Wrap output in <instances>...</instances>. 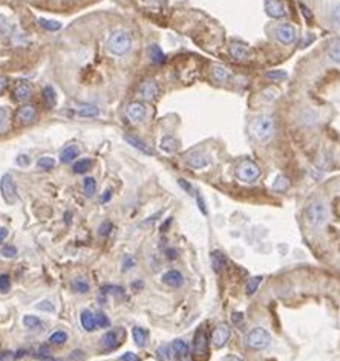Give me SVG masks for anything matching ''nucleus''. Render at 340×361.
I'll use <instances>...</instances> for the list:
<instances>
[{
	"label": "nucleus",
	"mask_w": 340,
	"mask_h": 361,
	"mask_svg": "<svg viewBox=\"0 0 340 361\" xmlns=\"http://www.w3.org/2000/svg\"><path fill=\"white\" fill-rule=\"evenodd\" d=\"M274 127L276 124H274V118L271 115H259L251 124V132L258 141L267 143L274 135Z\"/></svg>",
	"instance_id": "nucleus-1"
},
{
	"label": "nucleus",
	"mask_w": 340,
	"mask_h": 361,
	"mask_svg": "<svg viewBox=\"0 0 340 361\" xmlns=\"http://www.w3.org/2000/svg\"><path fill=\"white\" fill-rule=\"evenodd\" d=\"M107 49L111 51L114 56H126L129 51L132 49V37L126 31H115L111 34L107 40Z\"/></svg>",
	"instance_id": "nucleus-2"
},
{
	"label": "nucleus",
	"mask_w": 340,
	"mask_h": 361,
	"mask_svg": "<svg viewBox=\"0 0 340 361\" xmlns=\"http://www.w3.org/2000/svg\"><path fill=\"white\" fill-rule=\"evenodd\" d=\"M305 217L311 227H322L328 221V217H330V211H328V207L325 202L314 201L306 207Z\"/></svg>",
	"instance_id": "nucleus-3"
},
{
	"label": "nucleus",
	"mask_w": 340,
	"mask_h": 361,
	"mask_svg": "<svg viewBox=\"0 0 340 361\" xmlns=\"http://www.w3.org/2000/svg\"><path fill=\"white\" fill-rule=\"evenodd\" d=\"M247 344L251 349H256V351H262V349H267L271 344V335L264 327H255L253 331H250L247 335Z\"/></svg>",
	"instance_id": "nucleus-4"
},
{
	"label": "nucleus",
	"mask_w": 340,
	"mask_h": 361,
	"mask_svg": "<svg viewBox=\"0 0 340 361\" xmlns=\"http://www.w3.org/2000/svg\"><path fill=\"white\" fill-rule=\"evenodd\" d=\"M260 169L256 162L253 161H244L242 164H239V167L236 170V176L239 181H242L245 184H253L260 178Z\"/></svg>",
	"instance_id": "nucleus-5"
},
{
	"label": "nucleus",
	"mask_w": 340,
	"mask_h": 361,
	"mask_svg": "<svg viewBox=\"0 0 340 361\" xmlns=\"http://www.w3.org/2000/svg\"><path fill=\"white\" fill-rule=\"evenodd\" d=\"M274 38L285 46H291L298 41V29L290 23H282L274 28Z\"/></svg>",
	"instance_id": "nucleus-6"
},
{
	"label": "nucleus",
	"mask_w": 340,
	"mask_h": 361,
	"mask_svg": "<svg viewBox=\"0 0 340 361\" xmlns=\"http://www.w3.org/2000/svg\"><path fill=\"white\" fill-rule=\"evenodd\" d=\"M0 191H2V198L5 199L6 204H9V205L16 204V201L19 198V196H17V187L14 184L13 176H11L9 173L3 174L2 179H0Z\"/></svg>",
	"instance_id": "nucleus-7"
},
{
	"label": "nucleus",
	"mask_w": 340,
	"mask_h": 361,
	"mask_svg": "<svg viewBox=\"0 0 340 361\" xmlns=\"http://www.w3.org/2000/svg\"><path fill=\"white\" fill-rule=\"evenodd\" d=\"M185 162H187L189 167L195 170H201V169H205L207 166H210V158H208V155H205L204 152L193 150L189 153L187 158H185Z\"/></svg>",
	"instance_id": "nucleus-8"
},
{
	"label": "nucleus",
	"mask_w": 340,
	"mask_h": 361,
	"mask_svg": "<svg viewBox=\"0 0 340 361\" xmlns=\"http://www.w3.org/2000/svg\"><path fill=\"white\" fill-rule=\"evenodd\" d=\"M264 8L268 17L271 19H283L287 17V8L280 0H265Z\"/></svg>",
	"instance_id": "nucleus-9"
},
{
	"label": "nucleus",
	"mask_w": 340,
	"mask_h": 361,
	"mask_svg": "<svg viewBox=\"0 0 340 361\" xmlns=\"http://www.w3.org/2000/svg\"><path fill=\"white\" fill-rule=\"evenodd\" d=\"M193 352L196 357H204L208 352V340H207V334L202 327H200L195 334L193 338Z\"/></svg>",
	"instance_id": "nucleus-10"
},
{
	"label": "nucleus",
	"mask_w": 340,
	"mask_h": 361,
	"mask_svg": "<svg viewBox=\"0 0 340 361\" xmlns=\"http://www.w3.org/2000/svg\"><path fill=\"white\" fill-rule=\"evenodd\" d=\"M138 92H140V96L142 98V100L153 101V100H157L158 95H160V87L153 80H147V81L141 83Z\"/></svg>",
	"instance_id": "nucleus-11"
},
{
	"label": "nucleus",
	"mask_w": 340,
	"mask_h": 361,
	"mask_svg": "<svg viewBox=\"0 0 340 361\" xmlns=\"http://www.w3.org/2000/svg\"><path fill=\"white\" fill-rule=\"evenodd\" d=\"M146 115H147V107L144 106V103L135 101L127 106V116L132 123H141L146 118Z\"/></svg>",
	"instance_id": "nucleus-12"
},
{
	"label": "nucleus",
	"mask_w": 340,
	"mask_h": 361,
	"mask_svg": "<svg viewBox=\"0 0 340 361\" xmlns=\"http://www.w3.org/2000/svg\"><path fill=\"white\" fill-rule=\"evenodd\" d=\"M230 340V327L227 324H219L216 326V329L213 331V335H212V342L215 344V347L221 349L224 347Z\"/></svg>",
	"instance_id": "nucleus-13"
},
{
	"label": "nucleus",
	"mask_w": 340,
	"mask_h": 361,
	"mask_svg": "<svg viewBox=\"0 0 340 361\" xmlns=\"http://www.w3.org/2000/svg\"><path fill=\"white\" fill-rule=\"evenodd\" d=\"M37 118V109L32 106V104H26V106H21L17 112V119L21 123V124H31L34 123Z\"/></svg>",
	"instance_id": "nucleus-14"
},
{
	"label": "nucleus",
	"mask_w": 340,
	"mask_h": 361,
	"mask_svg": "<svg viewBox=\"0 0 340 361\" xmlns=\"http://www.w3.org/2000/svg\"><path fill=\"white\" fill-rule=\"evenodd\" d=\"M162 283H166L170 288H180L184 285V276L177 269H170L162 274Z\"/></svg>",
	"instance_id": "nucleus-15"
},
{
	"label": "nucleus",
	"mask_w": 340,
	"mask_h": 361,
	"mask_svg": "<svg viewBox=\"0 0 340 361\" xmlns=\"http://www.w3.org/2000/svg\"><path fill=\"white\" fill-rule=\"evenodd\" d=\"M228 52L235 60H245L250 54L248 46L244 45V43H240V41H233L232 45L228 46Z\"/></svg>",
	"instance_id": "nucleus-16"
},
{
	"label": "nucleus",
	"mask_w": 340,
	"mask_h": 361,
	"mask_svg": "<svg viewBox=\"0 0 340 361\" xmlns=\"http://www.w3.org/2000/svg\"><path fill=\"white\" fill-rule=\"evenodd\" d=\"M80 322H81V326L84 327V331L87 332H94L98 324H97V317L92 311L89 309H84L80 315Z\"/></svg>",
	"instance_id": "nucleus-17"
},
{
	"label": "nucleus",
	"mask_w": 340,
	"mask_h": 361,
	"mask_svg": "<svg viewBox=\"0 0 340 361\" xmlns=\"http://www.w3.org/2000/svg\"><path fill=\"white\" fill-rule=\"evenodd\" d=\"M32 95V86L28 81H19L14 89V98L19 101H26Z\"/></svg>",
	"instance_id": "nucleus-18"
},
{
	"label": "nucleus",
	"mask_w": 340,
	"mask_h": 361,
	"mask_svg": "<svg viewBox=\"0 0 340 361\" xmlns=\"http://www.w3.org/2000/svg\"><path fill=\"white\" fill-rule=\"evenodd\" d=\"M326 56L333 63L340 64V38H334L328 43L326 48Z\"/></svg>",
	"instance_id": "nucleus-19"
},
{
	"label": "nucleus",
	"mask_w": 340,
	"mask_h": 361,
	"mask_svg": "<svg viewBox=\"0 0 340 361\" xmlns=\"http://www.w3.org/2000/svg\"><path fill=\"white\" fill-rule=\"evenodd\" d=\"M160 149L166 153H175L180 149V141L173 136H162L160 141Z\"/></svg>",
	"instance_id": "nucleus-20"
},
{
	"label": "nucleus",
	"mask_w": 340,
	"mask_h": 361,
	"mask_svg": "<svg viewBox=\"0 0 340 361\" xmlns=\"http://www.w3.org/2000/svg\"><path fill=\"white\" fill-rule=\"evenodd\" d=\"M172 354L177 360H184L189 355V344L184 340H175L172 343Z\"/></svg>",
	"instance_id": "nucleus-21"
},
{
	"label": "nucleus",
	"mask_w": 340,
	"mask_h": 361,
	"mask_svg": "<svg viewBox=\"0 0 340 361\" xmlns=\"http://www.w3.org/2000/svg\"><path fill=\"white\" fill-rule=\"evenodd\" d=\"M80 155V149L77 147L75 144H71L68 147H64L60 153V161L68 164V162H72L74 159H77V156Z\"/></svg>",
	"instance_id": "nucleus-22"
},
{
	"label": "nucleus",
	"mask_w": 340,
	"mask_h": 361,
	"mask_svg": "<svg viewBox=\"0 0 340 361\" xmlns=\"http://www.w3.org/2000/svg\"><path fill=\"white\" fill-rule=\"evenodd\" d=\"M212 75L218 83H225L230 80V71L225 66H222V64H213Z\"/></svg>",
	"instance_id": "nucleus-23"
},
{
	"label": "nucleus",
	"mask_w": 340,
	"mask_h": 361,
	"mask_svg": "<svg viewBox=\"0 0 340 361\" xmlns=\"http://www.w3.org/2000/svg\"><path fill=\"white\" fill-rule=\"evenodd\" d=\"M126 141H127V143H129L130 146H132V147L138 149V150L142 152V153H146V155H153V150L144 143V141H141L140 138L132 136V135H126Z\"/></svg>",
	"instance_id": "nucleus-24"
},
{
	"label": "nucleus",
	"mask_w": 340,
	"mask_h": 361,
	"mask_svg": "<svg viewBox=\"0 0 340 361\" xmlns=\"http://www.w3.org/2000/svg\"><path fill=\"white\" fill-rule=\"evenodd\" d=\"M132 335H134V340H135V344L138 347H144L147 344V338H149V332L146 329H142L140 326H135L132 329Z\"/></svg>",
	"instance_id": "nucleus-25"
},
{
	"label": "nucleus",
	"mask_w": 340,
	"mask_h": 361,
	"mask_svg": "<svg viewBox=\"0 0 340 361\" xmlns=\"http://www.w3.org/2000/svg\"><path fill=\"white\" fill-rule=\"evenodd\" d=\"M149 56L153 64H162L166 61V54L162 52V49L158 45H152L149 48Z\"/></svg>",
	"instance_id": "nucleus-26"
},
{
	"label": "nucleus",
	"mask_w": 340,
	"mask_h": 361,
	"mask_svg": "<svg viewBox=\"0 0 340 361\" xmlns=\"http://www.w3.org/2000/svg\"><path fill=\"white\" fill-rule=\"evenodd\" d=\"M210 259H212V266H213V269H215L216 272H221V271L224 269L225 264H227L225 256L221 253V251H213L212 256H210Z\"/></svg>",
	"instance_id": "nucleus-27"
},
{
	"label": "nucleus",
	"mask_w": 340,
	"mask_h": 361,
	"mask_svg": "<svg viewBox=\"0 0 340 361\" xmlns=\"http://www.w3.org/2000/svg\"><path fill=\"white\" fill-rule=\"evenodd\" d=\"M101 343L106 349H114L118 346L120 340H118V331H109L103 335Z\"/></svg>",
	"instance_id": "nucleus-28"
},
{
	"label": "nucleus",
	"mask_w": 340,
	"mask_h": 361,
	"mask_svg": "<svg viewBox=\"0 0 340 361\" xmlns=\"http://www.w3.org/2000/svg\"><path fill=\"white\" fill-rule=\"evenodd\" d=\"M23 324L28 327V329L36 331V329H40V327L43 326V322L36 315H25L23 317Z\"/></svg>",
	"instance_id": "nucleus-29"
},
{
	"label": "nucleus",
	"mask_w": 340,
	"mask_h": 361,
	"mask_svg": "<svg viewBox=\"0 0 340 361\" xmlns=\"http://www.w3.org/2000/svg\"><path fill=\"white\" fill-rule=\"evenodd\" d=\"M77 114H79L80 116H84V118H94V116H98V114H100V111H98V107L95 106H80V109L77 111Z\"/></svg>",
	"instance_id": "nucleus-30"
},
{
	"label": "nucleus",
	"mask_w": 340,
	"mask_h": 361,
	"mask_svg": "<svg viewBox=\"0 0 340 361\" xmlns=\"http://www.w3.org/2000/svg\"><path fill=\"white\" fill-rule=\"evenodd\" d=\"M91 166H92V161L91 159H79V161L74 164V173L83 174V173H86L87 170L91 169Z\"/></svg>",
	"instance_id": "nucleus-31"
},
{
	"label": "nucleus",
	"mask_w": 340,
	"mask_h": 361,
	"mask_svg": "<svg viewBox=\"0 0 340 361\" xmlns=\"http://www.w3.org/2000/svg\"><path fill=\"white\" fill-rule=\"evenodd\" d=\"M288 185H290L288 179L285 178V176H282V174H279V176H276V179H274V182H273V185H271V189H273L274 191H283V190H287V189H288Z\"/></svg>",
	"instance_id": "nucleus-32"
},
{
	"label": "nucleus",
	"mask_w": 340,
	"mask_h": 361,
	"mask_svg": "<svg viewBox=\"0 0 340 361\" xmlns=\"http://www.w3.org/2000/svg\"><path fill=\"white\" fill-rule=\"evenodd\" d=\"M43 98H45V101L48 106H56V101H57V96H56V91L52 89L51 86H46L45 89H43Z\"/></svg>",
	"instance_id": "nucleus-33"
},
{
	"label": "nucleus",
	"mask_w": 340,
	"mask_h": 361,
	"mask_svg": "<svg viewBox=\"0 0 340 361\" xmlns=\"http://www.w3.org/2000/svg\"><path fill=\"white\" fill-rule=\"evenodd\" d=\"M68 342V334L63 331H57L49 335V343L51 344H63Z\"/></svg>",
	"instance_id": "nucleus-34"
},
{
	"label": "nucleus",
	"mask_w": 340,
	"mask_h": 361,
	"mask_svg": "<svg viewBox=\"0 0 340 361\" xmlns=\"http://www.w3.org/2000/svg\"><path fill=\"white\" fill-rule=\"evenodd\" d=\"M83 190L86 196H94L97 191V182L94 178H86L83 182Z\"/></svg>",
	"instance_id": "nucleus-35"
},
{
	"label": "nucleus",
	"mask_w": 340,
	"mask_h": 361,
	"mask_svg": "<svg viewBox=\"0 0 340 361\" xmlns=\"http://www.w3.org/2000/svg\"><path fill=\"white\" fill-rule=\"evenodd\" d=\"M260 282H262V277H260V276L250 279L248 283H247V288H245V289H247V294H248V295H253V294L258 291V288H259V285H260Z\"/></svg>",
	"instance_id": "nucleus-36"
},
{
	"label": "nucleus",
	"mask_w": 340,
	"mask_h": 361,
	"mask_svg": "<svg viewBox=\"0 0 340 361\" xmlns=\"http://www.w3.org/2000/svg\"><path fill=\"white\" fill-rule=\"evenodd\" d=\"M72 288L80 292V294H86L87 291H89V283H87L84 279H77L74 283H72Z\"/></svg>",
	"instance_id": "nucleus-37"
},
{
	"label": "nucleus",
	"mask_w": 340,
	"mask_h": 361,
	"mask_svg": "<svg viewBox=\"0 0 340 361\" xmlns=\"http://www.w3.org/2000/svg\"><path fill=\"white\" fill-rule=\"evenodd\" d=\"M39 23L45 28V29H48V31H59L60 28H61V25L59 23V21H56V20H46V19H40L39 20Z\"/></svg>",
	"instance_id": "nucleus-38"
},
{
	"label": "nucleus",
	"mask_w": 340,
	"mask_h": 361,
	"mask_svg": "<svg viewBox=\"0 0 340 361\" xmlns=\"http://www.w3.org/2000/svg\"><path fill=\"white\" fill-rule=\"evenodd\" d=\"M330 19H331V23L340 29V3L334 5L333 9H331V14H330Z\"/></svg>",
	"instance_id": "nucleus-39"
},
{
	"label": "nucleus",
	"mask_w": 340,
	"mask_h": 361,
	"mask_svg": "<svg viewBox=\"0 0 340 361\" xmlns=\"http://www.w3.org/2000/svg\"><path fill=\"white\" fill-rule=\"evenodd\" d=\"M37 166L43 170H51L54 169V166H56V161H54L52 158H48V156H43L37 161Z\"/></svg>",
	"instance_id": "nucleus-40"
},
{
	"label": "nucleus",
	"mask_w": 340,
	"mask_h": 361,
	"mask_svg": "<svg viewBox=\"0 0 340 361\" xmlns=\"http://www.w3.org/2000/svg\"><path fill=\"white\" fill-rule=\"evenodd\" d=\"M2 256L6 257V259H14L17 256V248L13 247V245H5L2 248Z\"/></svg>",
	"instance_id": "nucleus-41"
},
{
	"label": "nucleus",
	"mask_w": 340,
	"mask_h": 361,
	"mask_svg": "<svg viewBox=\"0 0 340 361\" xmlns=\"http://www.w3.org/2000/svg\"><path fill=\"white\" fill-rule=\"evenodd\" d=\"M36 308L40 309V311H45V312H54V311H56V308H54V304H52L49 300H41V302H39Z\"/></svg>",
	"instance_id": "nucleus-42"
},
{
	"label": "nucleus",
	"mask_w": 340,
	"mask_h": 361,
	"mask_svg": "<svg viewBox=\"0 0 340 361\" xmlns=\"http://www.w3.org/2000/svg\"><path fill=\"white\" fill-rule=\"evenodd\" d=\"M11 288V279L8 274H2L0 276V291L2 292H8Z\"/></svg>",
	"instance_id": "nucleus-43"
},
{
	"label": "nucleus",
	"mask_w": 340,
	"mask_h": 361,
	"mask_svg": "<svg viewBox=\"0 0 340 361\" xmlns=\"http://www.w3.org/2000/svg\"><path fill=\"white\" fill-rule=\"evenodd\" d=\"M158 357H160L161 361H169V358H170V349H169L167 344L158 347Z\"/></svg>",
	"instance_id": "nucleus-44"
},
{
	"label": "nucleus",
	"mask_w": 340,
	"mask_h": 361,
	"mask_svg": "<svg viewBox=\"0 0 340 361\" xmlns=\"http://www.w3.org/2000/svg\"><path fill=\"white\" fill-rule=\"evenodd\" d=\"M95 317H97V324L100 327H109V324H111V322H109L107 315L104 312H98L95 314Z\"/></svg>",
	"instance_id": "nucleus-45"
},
{
	"label": "nucleus",
	"mask_w": 340,
	"mask_h": 361,
	"mask_svg": "<svg viewBox=\"0 0 340 361\" xmlns=\"http://www.w3.org/2000/svg\"><path fill=\"white\" fill-rule=\"evenodd\" d=\"M267 78H271V80H283L287 78V72L285 71H271L267 74Z\"/></svg>",
	"instance_id": "nucleus-46"
},
{
	"label": "nucleus",
	"mask_w": 340,
	"mask_h": 361,
	"mask_svg": "<svg viewBox=\"0 0 340 361\" xmlns=\"http://www.w3.org/2000/svg\"><path fill=\"white\" fill-rule=\"evenodd\" d=\"M16 164H17V166H20V167H26V166H29V164H31V158L28 155H19L17 159H16Z\"/></svg>",
	"instance_id": "nucleus-47"
},
{
	"label": "nucleus",
	"mask_w": 340,
	"mask_h": 361,
	"mask_svg": "<svg viewBox=\"0 0 340 361\" xmlns=\"http://www.w3.org/2000/svg\"><path fill=\"white\" fill-rule=\"evenodd\" d=\"M6 121H8V114H6V111L3 107H0V132L5 129Z\"/></svg>",
	"instance_id": "nucleus-48"
},
{
	"label": "nucleus",
	"mask_w": 340,
	"mask_h": 361,
	"mask_svg": "<svg viewBox=\"0 0 340 361\" xmlns=\"http://www.w3.org/2000/svg\"><path fill=\"white\" fill-rule=\"evenodd\" d=\"M112 229H114V227H112L111 222H104V224H101V227H100V234H101V236H109V233H111Z\"/></svg>",
	"instance_id": "nucleus-49"
},
{
	"label": "nucleus",
	"mask_w": 340,
	"mask_h": 361,
	"mask_svg": "<svg viewBox=\"0 0 340 361\" xmlns=\"http://www.w3.org/2000/svg\"><path fill=\"white\" fill-rule=\"evenodd\" d=\"M178 184H180V187L182 189V190H185L189 194H193V187L192 185L187 182V181H184V179H178Z\"/></svg>",
	"instance_id": "nucleus-50"
},
{
	"label": "nucleus",
	"mask_w": 340,
	"mask_h": 361,
	"mask_svg": "<svg viewBox=\"0 0 340 361\" xmlns=\"http://www.w3.org/2000/svg\"><path fill=\"white\" fill-rule=\"evenodd\" d=\"M121 361H141V360L134 352H126L124 355H121Z\"/></svg>",
	"instance_id": "nucleus-51"
},
{
	"label": "nucleus",
	"mask_w": 340,
	"mask_h": 361,
	"mask_svg": "<svg viewBox=\"0 0 340 361\" xmlns=\"http://www.w3.org/2000/svg\"><path fill=\"white\" fill-rule=\"evenodd\" d=\"M135 265V262H134V259L130 257V256H127L126 259H124V268H123V271H127V269H130Z\"/></svg>",
	"instance_id": "nucleus-52"
},
{
	"label": "nucleus",
	"mask_w": 340,
	"mask_h": 361,
	"mask_svg": "<svg viewBox=\"0 0 340 361\" xmlns=\"http://www.w3.org/2000/svg\"><path fill=\"white\" fill-rule=\"evenodd\" d=\"M196 201H198V207H200V210H201V213L202 214H207V209H205V204H204V201H202V198L198 194L196 196Z\"/></svg>",
	"instance_id": "nucleus-53"
},
{
	"label": "nucleus",
	"mask_w": 340,
	"mask_h": 361,
	"mask_svg": "<svg viewBox=\"0 0 340 361\" xmlns=\"http://www.w3.org/2000/svg\"><path fill=\"white\" fill-rule=\"evenodd\" d=\"M111 196H112V190L111 189H107L106 191H104V194L101 196V202H109V201H111Z\"/></svg>",
	"instance_id": "nucleus-54"
},
{
	"label": "nucleus",
	"mask_w": 340,
	"mask_h": 361,
	"mask_svg": "<svg viewBox=\"0 0 340 361\" xmlns=\"http://www.w3.org/2000/svg\"><path fill=\"white\" fill-rule=\"evenodd\" d=\"M6 236H8V229L5 227H0V244L6 239Z\"/></svg>",
	"instance_id": "nucleus-55"
},
{
	"label": "nucleus",
	"mask_w": 340,
	"mask_h": 361,
	"mask_svg": "<svg viewBox=\"0 0 340 361\" xmlns=\"http://www.w3.org/2000/svg\"><path fill=\"white\" fill-rule=\"evenodd\" d=\"M6 84H8V80L5 78V76H0V94L6 89Z\"/></svg>",
	"instance_id": "nucleus-56"
},
{
	"label": "nucleus",
	"mask_w": 340,
	"mask_h": 361,
	"mask_svg": "<svg viewBox=\"0 0 340 361\" xmlns=\"http://www.w3.org/2000/svg\"><path fill=\"white\" fill-rule=\"evenodd\" d=\"M221 361H242V360H240L239 357H235V355H227Z\"/></svg>",
	"instance_id": "nucleus-57"
},
{
	"label": "nucleus",
	"mask_w": 340,
	"mask_h": 361,
	"mask_svg": "<svg viewBox=\"0 0 340 361\" xmlns=\"http://www.w3.org/2000/svg\"><path fill=\"white\" fill-rule=\"evenodd\" d=\"M240 320H244V315H242V314H240V312L233 314V322H235V323H239Z\"/></svg>",
	"instance_id": "nucleus-58"
},
{
	"label": "nucleus",
	"mask_w": 340,
	"mask_h": 361,
	"mask_svg": "<svg viewBox=\"0 0 340 361\" xmlns=\"http://www.w3.org/2000/svg\"><path fill=\"white\" fill-rule=\"evenodd\" d=\"M300 9H302V14L306 16V19H311V13L308 11V8H306L305 5H300Z\"/></svg>",
	"instance_id": "nucleus-59"
},
{
	"label": "nucleus",
	"mask_w": 340,
	"mask_h": 361,
	"mask_svg": "<svg viewBox=\"0 0 340 361\" xmlns=\"http://www.w3.org/2000/svg\"><path fill=\"white\" fill-rule=\"evenodd\" d=\"M167 257L169 259H175V257H177V251H175V249H167Z\"/></svg>",
	"instance_id": "nucleus-60"
}]
</instances>
